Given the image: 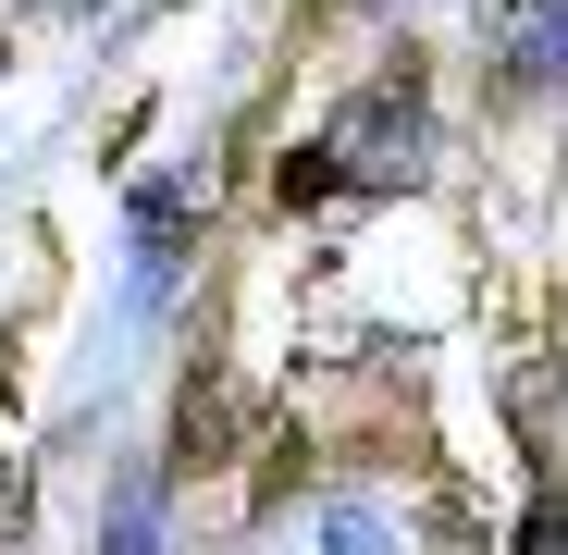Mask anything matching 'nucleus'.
Returning a JSON list of instances; mask_svg holds the SVG:
<instances>
[{
    "label": "nucleus",
    "instance_id": "423d86ee",
    "mask_svg": "<svg viewBox=\"0 0 568 555\" xmlns=\"http://www.w3.org/2000/svg\"><path fill=\"white\" fill-rule=\"evenodd\" d=\"M519 555H568V494H544V506L519 518Z\"/></svg>",
    "mask_w": 568,
    "mask_h": 555
},
{
    "label": "nucleus",
    "instance_id": "f03ea898",
    "mask_svg": "<svg viewBox=\"0 0 568 555\" xmlns=\"http://www.w3.org/2000/svg\"><path fill=\"white\" fill-rule=\"evenodd\" d=\"M223 444H235V408H223V383L199 370L185 408H173V456H185V470H223Z\"/></svg>",
    "mask_w": 568,
    "mask_h": 555
},
{
    "label": "nucleus",
    "instance_id": "39448f33",
    "mask_svg": "<svg viewBox=\"0 0 568 555\" xmlns=\"http://www.w3.org/2000/svg\"><path fill=\"white\" fill-rule=\"evenodd\" d=\"M100 555H161V531H149V494H124V506H112V543H100Z\"/></svg>",
    "mask_w": 568,
    "mask_h": 555
},
{
    "label": "nucleus",
    "instance_id": "20e7f679",
    "mask_svg": "<svg viewBox=\"0 0 568 555\" xmlns=\"http://www.w3.org/2000/svg\"><path fill=\"white\" fill-rule=\"evenodd\" d=\"M334 555H396V531H384V506H334V531H322Z\"/></svg>",
    "mask_w": 568,
    "mask_h": 555
},
{
    "label": "nucleus",
    "instance_id": "7ed1b4c3",
    "mask_svg": "<svg viewBox=\"0 0 568 555\" xmlns=\"http://www.w3.org/2000/svg\"><path fill=\"white\" fill-rule=\"evenodd\" d=\"M507 62L519 74H568V0H507Z\"/></svg>",
    "mask_w": 568,
    "mask_h": 555
},
{
    "label": "nucleus",
    "instance_id": "f257e3e1",
    "mask_svg": "<svg viewBox=\"0 0 568 555\" xmlns=\"http://www.w3.org/2000/svg\"><path fill=\"white\" fill-rule=\"evenodd\" d=\"M334 161H346L358 185H396V161H408V124H396V100H358V112L334 124Z\"/></svg>",
    "mask_w": 568,
    "mask_h": 555
}]
</instances>
